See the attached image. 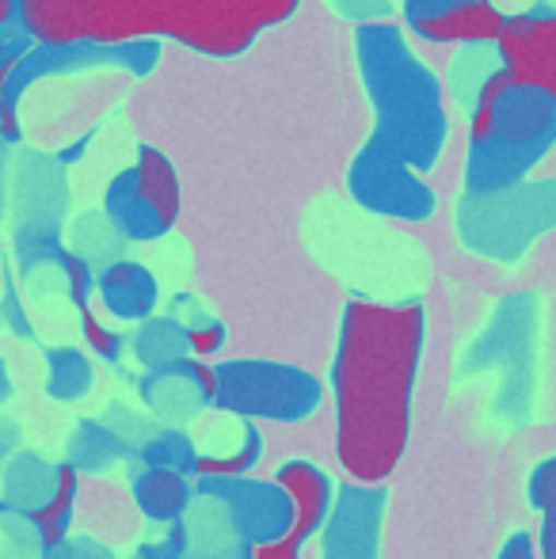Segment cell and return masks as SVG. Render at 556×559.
I'll list each match as a JSON object with an SVG mask.
<instances>
[{"mask_svg": "<svg viewBox=\"0 0 556 559\" xmlns=\"http://www.w3.org/2000/svg\"><path fill=\"white\" fill-rule=\"evenodd\" d=\"M427 317L419 305L347 301L332 358L335 461L358 484H386L412 438Z\"/></svg>", "mask_w": 556, "mask_h": 559, "instance_id": "6da1fadb", "label": "cell"}, {"mask_svg": "<svg viewBox=\"0 0 556 559\" xmlns=\"http://www.w3.org/2000/svg\"><path fill=\"white\" fill-rule=\"evenodd\" d=\"M301 0H23L31 43H138L168 38L202 58H240Z\"/></svg>", "mask_w": 556, "mask_h": 559, "instance_id": "7a4b0ae2", "label": "cell"}, {"mask_svg": "<svg viewBox=\"0 0 556 559\" xmlns=\"http://www.w3.org/2000/svg\"><path fill=\"white\" fill-rule=\"evenodd\" d=\"M355 61L374 111V138L430 171L450 133L438 76L416 58L404 27L389 20L355 23Z\"/></svg>", "mask_w": 556, "mask_h": 559, "instance_id": "3957f363", "label": "cell"}, {"mask_svg": "<svg viewBox=\"0 0 556 559\" xmlns=\"http://www.w3.org/2000/svg\"><path fill=\"white\" fill-rule=\"evenodd\" d=\"M556 145V104L519 84L504 66L481 84L469 115V194L522 187V176Z\"/></svg>", "mask_w": 556, "mask_h": 559, "instance_id": "277c9868", "label": "cell"}, {"mask_svg": "<svg viewBox=\"0 0 556 559\" xmlns=\"http://www.w3.org/2000/svg\"><path fill=\"white\" fill-rule=\"evenodd\" d=\"M214 412L252 423H305L324 404V384L301 366L275 358H225L214 366Z\"/></svg>", "mask_w": 556, "mask_h": 559, "instance_id": "5b68a950", "label": "cell"}, {"mask_svg": "<svg viewBox=\"0 0 556 559\" xmlns=\"http://www.w3.org/2000/svg\"><path fill=\"white\" fill-rule=\"evenodd\" d=\"M179 206H184V194H179L176 164L156 145H138L134 164L115 171L104 191L107 222L130 243L168 236L179 222Z\"/></svg>", "mask_w": 556, "mask_h": 559, "instance_id": "8992f818", "label": "cell"}, {"mask_svg": "<svg viewBox=\"0 0 556 559\" xmlns=\"http://www.w3.org/2000/svg\"><path fill=\"white\" fill-rule=\"evenodd\" d=\"M347 191L363 210L378 217H397V222H427L438 206L435 191L427 187L416 164L404 160L397 148H389L374 133L351 160Z\"/></svg>", "mask_w": 556, "mask_h": 559, "instance_id": "52a82bcc", "label": "cell"}, {"mask_svg": "<svg viewBox=\"0 0 556 559\" xmlns=\"http://www.w3.org/2000/svg\"><path fill=\"white\" fill-rule=\"evenodd\" d=\"M194 484L214 491L222 499L229 522L237 525L240 540L252 548L275 545V540L289 537L294 525V502H289L286 487L279 479H260V476H194Z\"/></svg>", "mask_w": 556, "mask_h": 559, "instance_id": "ba28073f", "label": "cell"}, {"mask_svg": "<svg viewBox=\"0 0 556 559\" xmlns=\"http://www.w3.org/2000/svg\"><path fill=\"white\" fill-rule=\"evenodd\" d=\"M386 522V484L335 487L328 522L320 525V559H378Z\"/></svg>", "mask_w": 556, "mask_h": 559, "instance_id": "9c48e42d", "label": "cell"}, {"mask_svg": "<svg viewBox=\"0 0 556 559\" xmlns=\"http://www.w3.org/2000/svg\"><path fill=\"white\" fill-rule=\"evenodd\" d=\"M496 53L514 81L545 92L556 104V12L507 15Z\"/></svg>", "mask_w": 556, "mask_h": 559, "instance_id": "30bf717a", "label": "cell"}, {"mask_svg": "<svg viewBox=\"0 0 556 559\" xmlns=\"http://www.w3.org/2000/svg\"><path fill=\"white\" fill-rule=\"evenodd\" d=\"M217 373L210 358H179L168 366H156L141 381V400L153 407L164 423H187L202 412H214Z\"/></svg>", "mask_w": 556, "mask_h": 559, "instance_id": "8fae6325", "label": "cell"}, {"mask_svg": "<svg viewBox=\"0 0 556 559\" xmlns=\"http://www.w3.org/2000/svg\"><path fill=\"white\" fill-rule=\"evenodd\" d=\"M96 294L99 305L111 320L119 324H141L156 312L161 305V286H156V274L149 271L138 259H111L107 266H99L96 274Z\"/></svg>", "mask_w": 556, "mask_h": 559, "instance_id": "7c38bea8", "label": "cell"}, {"mask_svg": "<svg viewBox=\"0 0 556 559\" xmlns=\"http://www.w3.org/2000/svg\"><path fill=\"white\" fill-rule=\"evenodd\" d=\"M275 479L286 487L289 502H294V525H289V537L294 545H309L320 533V525L328 522V510H332V479L320 464L305 461V456H294L275 472Z\"/></svg>", "mask_w": 556, "mask_h": 559, "instance_id": "4fadbf2b", "label": "cell"}, {"mask_svg": "<svg viewBox=\"0 0 556 559\" xmlns=\"http://www.w3.org/2000/svg\"><path fill=\"white\" fill-rule=\"evenodd\" d=\"M504 23L507 12L496 0H465V4L412 27V35L438 46H496V38L504 35Z\"/></svg>", "mask_w": 556, "mask_h": 559, "instance_id": "5bb4252c", "label": "cell"}, {"mask_svg": "<svg viewBox=\"0 0 556 559\" xmlns=\"http://www.w3.org/2000/svg\"><path fill=\"white\" fill-rule=\"evenodd\" d=\"M130 491H134L141 514L153 525L168 530V525L184 522L187 510H191L194 476H187V472H179V468H161V464H141Z\"/></svg>", "mask_w": 556, "mask_h": 559, "instance_id": "9a60e30c", "label": "cell"}, {"mask_svg": "<svg viewBox=\"0 0 556 559\" xmlns=\"http://www.w3.org/2000/svg\"><path fill=\"white\" fill-rule=\"evenodd\" d=\"M76 484H81V468H76L73 461H61L58 464V487H54V495L35 510V514L23 518L27 525H35L43 552H58V548L69 540V525H73V502H76Z\"/></svg>", "mask_w": 556, "mask_h": 559, "instance_id": "2e32d148", "label": "cell"}, {"mask_svg": "<svg viewBox=\"0 0 556 559\" xmlns=\"http://www.w3.org/2000/svg\"><path fill=\"white\" fill-rule=\"evenodd\" d=\"M260 453H263L260 423L233 415V435L225 438L222 449H210V453L202 449L199 464H194V476H240V472L256 468Z\"/></svg>", "mask_w": 556, "mask_h": 559, "instance_id": "e0dca14e", "label": "cell"}, {"mask_svg": "<svg viewBox=\"0 0 556 559\" xmlns=\"http://www.w3.org/2000/svg\"><path fill=\"white\" fill-rule=\"evenodd\" d=\"M58 487V464H43L38 456H20V461L8 468V491L0 510L4 514H35L46 499L54 495Z\"/></svg>", "mask_w": 556, "mask_h": 559, "instance_id": "ac0fdd59", "label": "cell"}, {"mask_svg": "<svg viewBox=\"0 0 556 559\" xmlns=\"http://www.w3.org/2000/svg\"><path fill=\"white\" fill-rule=\"evenodd\" d=\"M130 350L145 369L168 366V361L191 358V343H187V324L179 317H149L130 335Z\"/></svg>", "mask_w": 556, "mask_h": 559, "instance_id": "d6986e66", "label": "cell"}, {"mask_svg": "<svg viewBox=\"0 0 556 559\" xmlns=\"http://www.w3.org/2000/svg\"><path fill=\"white\" fill-rule=\"evenodd\" d=\"M50 361V377H46V392L58 400H81L92 389V361L88 354L73 350V346H61V350L46 354Z\"/></svg>", "mask_w": 556, "mask_h": 559, "instance_id": "ffe728a7", "label": "cell"}, {"mask_svg": "<svg viewBox=\"0 0 556 559\" xmlns=\"http://www.w3.org/2000/svg\"><path fill=\"white\" fill-rule=\"evenodd\" d=\"M141 464H161V468H179L187 476H194V464H199V442H194L187 430L164 427L153 438H145L141 445Z\"/></svg>", "mask_w": 556, "mask_h": 559, "instance_id": "44dd1931", "label": "cell"}, {"mask_svg": "<svg viewBox=\"0 0 556 559\" xmlns=\"http://www.w3.org/2000/svg\"><path fill=\"white\" fill-rule=\"evenodd\" d=\"M76 312H81V335H84V343H88L92 354L115 361L122 350H127V338L115 332V328H107L104 320H99L96 312L88 309V305H84V309H76Z\"/></svg>", "mask_w": 556, "mask_h": 559, "instance_id": "7402d4cb", "label": "cell"}, {"mask_svg": "<svg viewBox=\"0 0 556 559\" xmlns=\"http://www.w3.org/2000/svg\"><path fill=\"white\" fill-rule=\"evenodd\" d=\"M187 324V343H191L194 358H214L222 354L225 346V324L214 317H202V320H184Z\"/></svg>", "mask_w": 556, "mask_h": 559, "instance_id": "603a6c76", "label": "cell"}, {"mask_svg": "<svg viewBox=\"0 0 556 559\" xmlns=\"http://www.w3.org/2000/svg\"><path fill=\"white\" fill-rule=\"evenodd\" d=\"M328 8L351 23H370V20H386L393 0H328Z\"/></svg>", "mask_w": 556, "mask_h": 559, "instance_id": "cb8c5ba5", "label": "cell"}, {"mask_svg": "<svg viewBox=\"0 0 556 559\" xmlns=\"http://www.w3.org/2000/svg\"><path fill=\"white\" fill-rule=\"evenodd\" d=\"M465 4V0H401V12H404V27H419V23L435 20V15L450 12V8Z\"/></svg>", "mask_w": 556, "mask_h": 559, "instance_id": "d4e9b609", "label": "cell"}, {"mask_svg": "<svg viewBox=\"0 0 556 559\" xmlns=\"http://www.w3.org/2000/svg\"><path fill=\"white\" fill-rule=\"evenodd\" d=\"M0 38L4 43H23L27 27H23V0H0Z\"/></svg>", "mask_w": 556, "mask_h": 559, "instance_id": "484cf974", "label": "cell"}, {"mask_svg": "<svg viewBox=\"0 0 556 559\" xmlns=\"http://www.w3.org/2000/svg\"><path fill=\"white\" fill-rule=\"evenodd\" d=\"M252 559H301V545H294V540H275V545L252 548Z\"/></svg>", "mask_w": 556, "mask_h": 559, "instance_id": "4316f807", "label": "cell"}, {"mask_svg": "<svg viewBox=\"0 0 556 559\" xmlns=\"http://www.w3.org/2000/svg\"><path fill=\"white\" fill-rule=\"evenodd\" d=\"M27 43H31V38H23V43H4V38H0V81H4L8 66H12V61H15V53H20Z\"/></svg>", "mask_w": 556, "mask_h": 559, "instance_id": "83f0119b", "label": "cell"}, {"mask_svg": "<svg viewBox=\"0 0 556 559\" xmlns=\"http://www.w3.org/2000/svg\"><path fill=\"white\" fill-rule=\"evenodd\" d=\"M8 145H12V141L4 138V133H0V199H4V171H8Z\"/></svg>", "mask_w": 556, "mask_h": 559, "instance_id": "f1b7e54d", "label": "cell"}, {"mask_svg": "<svg viewBox=\"0 0 556 559\" xmlns=\"http://www.w3.org/2000/svg\"><path fill=\"white\" fill-rule=\"evenodd\" d=\"M149 559H199V556H149Z\"/></svg>", "mask_w": 556, "mask_h": 559, "instance_id": "f546056e", "label": "cell"}]
</instances>
